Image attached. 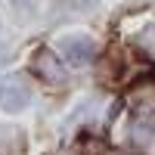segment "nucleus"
Wrapping results in <instances>:
<instances>
[{"label":"nucleus","instance_id":"obj_1","mask_svg":"<svg viewBox=\"0 0 155 155\" xmlns=\"http://www.w3.org/2000/svg\"><path fill=\"white\" fill-rule=\"evenodd\" d=\"M31 102V87L22 74H6L0 81V109L3 112H22Z\"/></svg>","mask_w":155,"mask_h":155},{"label":"nucleus","instance_id":"obj_2","mask_svg":"<svg viewBox=\"0 0 155 155\" xmlns=\"http://www.w3.org/2000/svg\"><path fill=\"white\" fill-rule=\"evenodd\" d=\"M34 74L41 78V81L47 84V87H53V90H59V87H65V65L50 53V50H37L34 53Z\"/></svg>","mask_w":155,"mask_h":155},{"label":"nucleus","instance_id":"obj_3","mask_svg":"<svg viewBox=\"0 0 155 155\" xmlns=\"http://www.w3.org/2000/svg\"><path fill=\"white\" fill-rule=\"evenodd\" d=\"M62 56L71 65H87L93 59V41L84 34H71V37H62Z\"/></svg>","mask_w":155,"mask_h":155},{"label":"nucleus","instance_id":"obj_4","mask_svg":"<svg viewBox=\"0 0 155 155\" xmlns=\"http://www.w3.org/2000/svg\"><path fill=\"white\" fill-rule=\"evenodd\" d=\"M22 3H25V0H22Z\"/></svg>","mask_w":155,"mask_h":155}]
</instances>
